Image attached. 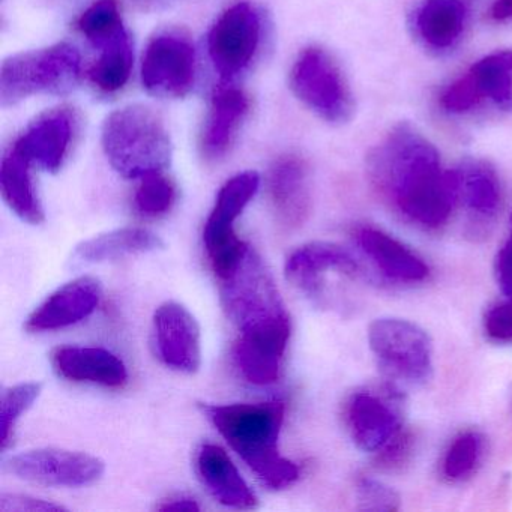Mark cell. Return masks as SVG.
<instances>
[{
    "label": "cell",
    "instance_id": "6da1fadb",
    "mask_svg": "<svg viewBox=\"0 0 512 512\" xmlns=\"http://www.w3.org/2000/svg\"><path fill=\"white\" fill-rule=\"evenodd\" d=\"M367 173L377 193L418 226H443L458 202L455 170L443 169L433 143L407 122L370 152Z\"/></svg>",
    "mask_w": 512,
    "mask_h": 512
},
{
    "label": "cell",
    "instance_id": "7a4b0ae2",
    "mask_svg": "<svg viewBox=\"0 0 512 512\" xmlns=\"http://www.w3.org/2000/svg\"><path fill=\"white\" fill-rule=\"evenodd\" d=\"M200 407L266 488L284 490L298 481V466L281 457L278 449L286 410L283 401Z\"/></svg>",
    "mask_w": 512,
    "mask_h": 512
},
{
    "label": "cell",
    "instance_id": "3957f363",
    "mask_svg": "<svg viewBox=\"0 0 512 512\" xmlns=\"http://www.w3.org/2000/svg\"><path fill=\"white\" fill-rule=\"evenodd\" d=\"M103 148L113 169L127 179L163 172L173 154L166 125L145 106L113 112L103 125Z\"/></svg>",
    "mask_w": 512,
    "mask_h": 512
},
{
    "label": "cell",
    "instance_id": "277c9868",
    "mask_svg": "<svg viewBox=\"0 0 512 512\" xmlns=\"http://www.w3.org/2000/svg\"><path fill=\"white\" fill-rule=\"evenodd\" d=\"M82 59L70 44L11 56L0 70V104L11 107L34 95H65L76 88Z\"/></svg>",
    "mask_w": 512,
    "mask_h": 512
},
{
    "label": "cell",
    "instance_id": "5b68a950",
    "mask_svg": "<svg viewBox=\"0 0 512 512\" xmlns=\"http://www.w3.org/2000/svg\"><path fill=\"white\" fill-rule=\"evenodd\" d=\"M218 281L223 310L239 332L289 317L271 271L253 247Z\"/></svg>",
    "mask_w": 512,
    "mask_h": 512
},
{
    "label": "cell",
    "instance_id": "8992f818",
    "mask_svg": "<svg viewBox=\"0 0 512 512\" xmlns=\"http://www.w3.org/2000/svg\"><path fill=\"white\" fill-rule=\"evenodd\" d=\"M290 86L296 97L328 124L344 125L353 118L352 89L340 65L322 47H308L299 53L290 71Z\"/></svg>",
    "mask_w": 512,
    "mask_h": 512
},
{
    "label": "cell",
    "instance_id": "52a82bcc",
    "mask_svg": "<svg viewBox=\"0 0 512 512\" xmlns=\"http://www.w3.org/2000/svg\"><path fill=\"white\" fill-rule=\"evenodd\" d=\"M371 352L386 376L404 385H424L433 374V344L424 329L409 320H374L368 329Z\"/></svg>",
    "mask_w": 512,
    "mask_h": 512
},
{
    "label": "cell",
    "instance_id": "ba28073f",
    "mask_svg": "<svg viewBox=\"0 0 512 512\" xmlns=\"http://www.w3.org/2000/svg\"><path fill=\"white\" fill-rule=\"evenodd\" d=\"M260 187L257 172H244L233 176L221 188L214 209L206 220L203 242L217 278L229 274L250 245L241 241L235 232V221L245 206L256 196Z\"/></svg>",
    "mask_w": 512,
    "mask_h": 512
},
{
    "label": "cell",
    "instance_id": "9c48e42d",
    "mask_svg": "<svg viewBox=\"0 0 512 512\" xmlns=\"http://www.w3.org/2000/svg\"><path fill=\"white\" fill-rule=\"evenodd\" d=\"M485 103L512 112V49L479 59L440 97L443 109L454 115L473 112Z\"/></svg>",
    "mask_w": 512,
    "mask_h": 512
},
{
    "label": "cell",
    "instance_id": "30bf717a",
    "mask_svg": "<svg viewBox=\"0 0 512 512\" xmlns=\"http://www.w3.org/2000/svg\"><path fill=\"white\" fill-rule=\"evenodd\" d=\"M196 77V52L182 31H164L148 44L142 64V82L149 94L160 98H184Z\"/></svg>",
    "mask_w": 512,
    "mask_h": 512
},
{
    "label": "cell",
    "instance_id": "8fae6325",
    "mask_svg": "<svg viewBox=\"0 0 512 512\" xmlns=\"http://www.w3.org/2000/svg\"><path fill=\"white\" fill-rule=\"evenodd\" d=\"M5 466L17 478L49 487H86L100 481L106 470L94 455L56 448L14 455Z\"/></svg>",
    "mask_w": 512,
    "mask_h": 512
},
{
    "label": "cell",
    "instance_id": "7c38bea8",
    "mask_svg": "<svg viewBox=\"0 0 512 512\" xmlns=\"http://www.w3.org/2000/svg\"><path fill=\"white\" fill-rule=\"evenodd\" d=\"M262 35V20L247 2L230 7L209 34L208 49L215 71L223 79L241 74L256 56Z\"/></svg>",
    "mask_w": 512,
    "mask_h": 512
},
{
    "label": "cell",
    "instance_id": "4fadbf2b",
    "mask_svg": "<svg viewBox=\"0 0 512 512\" xmlns=\"http://www.w3.org/2000/svg\"><path fill=\"white\" fill-rule=\"evenodd\" d=\"M359 263L350 251L332 242H310L287 257L286 277L293 287L316 304L328 301L329 280H356Z\"/></svg>",
    "mask_w": 512,
    "mask_h": 512
},
{
    "label": "cell",
    "instance_id": "5bb4252c",
    "mask_svg": "<svg viewBox=\"0 0 512 512\" xmlns=\"http://www.w3.org/2000/svg\"><path fill=\"white\" fill-rule=\"evenodd\" d=\"M290 334V316L239 332L238 340L233 346V362L242 377L254 385H271L277 382Z\"/></svg>",
    "mask_w": 512,
    "mask_h": 512
},
{
    "label": "cell",
    "instance_id": "9a60e30c",
    "mask_svg": "<svg viewBox=\"0 0 512 512\" xmlns=\"http://www.w3.org/2000/svg\"><path fill=\"white\" fill-rule=\"evenodd\" d=\"M158 358L176 371L193 374L202 365V332L196 317L178 302L160 305L154 314Z\"/></svg>",
    "mask_w": 512,
    "mask_h": 512
},
{
    "label": "cell",
    "instance_id": "2e32d148",
    "mask_svg": "<svg viewBox=\"0 0 512 512\" xmlns=\"http://www.w3.org/2000/svg\"><path fill=\"white\" fill-rule=\"evenodd\" d=\"M344 415L353 442L365 452L382 451L401 433L397 406L391 395L383 392H355Z\"/></svg>",
    "mask_w": 512,
    "mask_h": 512
},
{
    "label": "cell",
    "instance_id": "e0dca14e",
    "mask_svg": "<svg viewBox=\"0 0 512 512\" xmlns=\"http://www.w3.org/2000/svg\"><path fill=\"white\" fill-rule=\"evenodd\" d=\"M455 170L458 200L467 212V236L485 239L500 208V182L496 170L482 160H466Z\"/></svg>",
    "mask_w": 512,
    "mask_h": 512
},
{
    "label": "cell",
    "instance_id": "ac0fdd59",
    "mask_svg": "<svg viewBox=\"0 0 512 512\" xmlns=\"http://www.w3.org/2000/svg\"><path fill=\"white\" fill-rule=\"evenodd\" d=\"M268 193L278 221L289 229L304 226L311 214L310 170L298 155H283L272 164Z\"/></svg>",
    "mask_w": 512,
    "mask_h": 512
},
{
    "label": "cell",
    "instance_id": "d6986e66",
    "mask_svg": "<svg viewBox=\"0 0 512 512\" xmlns=\"http://www.w3.org/2000/svg\"><path fill=\"white\" fill-rule=\"evenodd\" d=\"M74 115L70 109H56L35 119L19 137L14 148L31 164L46 172L61 169L74 137Z\"/></svg>",
    "mask_w": 512,
    "mask_h": 512
},
{
    "label": "cell",
    "instance_id": "ffe728a7",
    "mask_svg": "<svg viewBox=\"0 0 512 512\" xmlns=\"http://www.w3.org/2000/svg\"><path fill=\"white\" fill-rule=\"evenodd\" d=\"M101 283L92 277H80L59 287L26 320V331H56L82 322L100 304Z\"/></svg>",
    "mask_w": 512,
    "mask_h": 512
},
{
    "label": "cell",
    "instance_id": "44dd1931",
    "mask_svg": "<svg viewBox=\"0 0 512 512\" xmlns=\"http://www.w3.org/2000/svg\"><path fill=\"white\" fill-rule=\"evenodd\" d=\"M53 370L71 382L122 388L128 382L124 362L103 347L61 346L50 353Z\"/></svg>",
    "mask_w": 512,
    "mask_h": 512
},
{
    "label": "cell",
    "instance_id": "7402d4cb",
    "mask_svg": "<svg viewBox=\"0 0 512 512\" xmlns=\"http://www.w3.org/2000/svg\"><path fill=\"white\" fill-rule=\"evenodd\" d=\"M196 470L208 493L221 505L235 509H256L259 506L256 494L221 446L214 443L200 446Z\"/></svg>",
    "mask_w": 512,
    "mask_h": 512
},
{
    "label": "cell",
    "instance_id": "603a6c76",
    "mask_svg": "<svg viewBox=\"0 0 512 512\" xmlns=\"http://www.w3.org/2000/svg\"><path fill=\"white\" fill-rule=\"evenodd\" d=\"M467 25L463 0H424L413 14V31L425 49L442 53L454 49Z\"/></svg>",
    "mask_w": 512,
    "mask_h": 512
},
{
    "label": "cell",
    "instance_id": "cb8c5ba5",
    "mask_svg": "<svg viewBox=\"0 0 512 512\" xmlns=\"http://www.w3.org/2000/svg\"><path fill=\"white\" fill-rule=\"evenodd\" d=\"M362 253L385 274L401 283H418L428 277V266L406 245L382 230L362 226L355 232Z\"/></svg>",
    "mask_w": 512,
    "mask_h": 512
},
{
    "label": "cell",
    "instance_id": "d4e9b609",
    "mask_svg": "<svg viewBox=\"0 0 512 512\" xmlns=\"http://www.w3.org/2000/svg\"><path fill=\"white\" fill-rule=\"evenodd\" d=\"M248 112L250 98L245 92L224 89L215 95L200 140V148L206 160L215 161L226 155Z\"/></svg>",
    "mask_w": 512,
    "mask_h": 512
},
{
    "label": "cell",
    "instance_id": "484cf974",
    "mask_svg": "<svg viewBox=\"0 0 512 512\" xmlns=\"http://www.w3.org/2000/svg\"><path fill=\"white\" fill-rule=\"evenodd\" d=\"M31 166L16 148H11L2 158L0 190L17 217L38 226L46 220V214L32 179Z\"/></svg>",
    "mask_w": 512,
    "mask_h": 512
},
{
    "label": "cell",
    "instance_id": "4316f807",
    "mask_svg": "<svg viewBox=\"0 0 512 512\" xmlns=\"http://www.w3.org/2000/svg\"><path fill=\"white\" fill-rule=\"evenodd\" d=\"M164 242L151 230L125 227L83 241L74 251V259L82 263H101L133 254L163 250Z\"/></svg>",
    "mask_w": 512,
    "mask_h": 512
},
{
    "label": "cell",
    "instance_id": "83f0119b",
    "mask_svg": "<svg viewBox=\"0 0 512 512\" xmlns=\"http://www.w3.org/2000/svg\"><path fill=\"white\" fill-rule=\"evenodd\" d=\"M103 55L91 71V80L98 89L113 94L121 91L131 76L133 68V44L127 32L103 47Z\"/></svg>",
    "mask_w": 512,
    "mask_h": 512
},
{
    "label": "cell",
    "instance_id": "f1b7e54d",
    "mask_svg": "<svg viewBox=\"0 0 512 512\" xmlns=\"http://www.w3.org/2000/svg\"><path fill=\"white\" fill-rule=\"evenodd\" d=\"M485 440L478 431H464L455 437L443 457L442 472L448 481L469 478L481 463Z\"/></svg>",
    "mask_w": 512,
    "mask_h": 512
},
{
    "label": "cell",
    "instance_id": "f546056e",
    "mask_svg": "<svg viewBox=\"0 0 512 512\" xmlns=\"http://www.w3.org/2000/svg\"><path fill=\"white\" fill-rule=\"evenodd\" d=\"M77 28L97 49H103L125 31L118 2L97 0L80 16Z\"/></svg>",
    "mask_w": 512,
    "mask_h": 512
},
{
    "label": "cell",
    "instance_id": "4dcf8cb0",
    "mask_svg": "<svg viewBox=\"0 0 512 512\" xmlns=\"http://www.w3.org/2000/svg\"><path fill=\"white\" fill-rule=\"evenodd\" d=\"M43 385L29 382L11 386L5 389L2 395V410H0V428H2V449L11 445L14 436V428L22 418L26 410L31 409L32 404L40 397Z\"/></svg>",
    "mask_w": 512,
    "mask_h": 512
},
{
    "label": "cell",
    "instance_id": "1f68e13d",
    "mask_svg": "<svg viewBox=\"0 0 512 512\" xmlns=\"http://www.w3.org/2000/svg\"><path fill=\"white\" fill-rule=\"evenodd\" d=\"M139 190L136 193V209L145 217H160L167 214L175 205L176 185L160 173L142 178Z\"/></svg>",
    "mask_w": 512,
    "mask_h": 512
},
{
    "label": "cell",
    "instance_id": "d6a6232c",
    "mask_svg": "<svg viewBox=\"0 0 512 512\" xmlns=\"http://www.w3.org/2000/svg\"><path fill=\"white\" fill-rule=\"evenodd\" d=\"M356 500L361 511L394 512L400 509L397 491L370 476H364L356 484Z\"/></svg>",
    "mask_w": 512,
    "mask_h": 512
},
{
    "label": "cell",
    "instance_id": "836d02e7",
    "mask_svg": "<svg viewBox=\"0 0 512 512\" xmlns=\"http://www.w3.org/2000/svg\"><path fill=\"white\" fill-rule=\"evenodd\" d=\"M0 509L4 512H52L65 511L64 506L47 500L37 499L28 494L2 493L0 496Z\"/></svg>",
    "mask_w": 512,
    "mask_h": 512
},
{
    "label": "cell",
    "instance_id": "e575fe53",
    "mask_svg": "<svg viewBox=\"0 0 512 512\" xmlns=\"http://www.w3.org/2000/svg\"><path fill=\"white\" fill-rule=\"evenodd\" d=\"M494 274L503 295L512 298V214L511 232L494 260Z\"/></svg>",
    "mask_w": 512,
    "mask_h": 512
},
{
    "label": "cell",
    "instance_id": "d590c367",
    "mask_svg": "<svg viewBox=\"0 0 512 512\" xmlns=\"http://www.w3.org/2000/svg\"><path fill=\"white\" fill-rule=\"evenodd\" d=\"M158 511H200V505L193 497L173 496L169 499L161 500L160 505L157 506Z\"/></svg>",
    "mask_w": 512,
    "mask_h": 512
},
{
    "label": "cell",
    "instance_id": "8d00e7d4",
    "mask_svg": "<svg viewBox=\"0 0 512 512\" xmlns=\"http://www.w3.org/2000/svg\"><path fill=\"white\" fill-rule=\"evenodd\" d=\"M490 16L494 22H512V0H496L491 7Z\"/></svg>",
    "mask_w": 512,
    "mask_h": 512
},
{
    "label": "cell",
    "instance_id": "74e56055",
    "mask_svg": "<svg viewBox=\"0 0 512 512\" xmlns=\"http://www.w3.org/2000/svg\"><path fill=\"white\" fill-rule=\"evenodd\" d=\"M143 11H158L169 5L175 4V0H134Z\"/></svg>",
    "mask_w": 512,
    "mask_h": 512
},
{
    "label": "cell",
    "instance_id": "f35d334b",
    "mask_svg": "<svg viewBox=\"0 0 512 512\" xmlns=\"http://www.w3.org/2000/svg\"><path fill=\"white\" fill-rule=\"evenodd\" d=\"M509 301H511V307H512V298H509Z\"/></svg>",
    "mask_w": 512,
    "mask_h": 512
}]
</instances>
